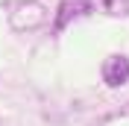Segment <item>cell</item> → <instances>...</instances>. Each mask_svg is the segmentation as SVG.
<instances>
[{
	"mask_svg": "<svg viewBox=\"0 0 129 126\" xmlns=\"http://www.w3.org/2000/svg\"><path fill=\"white\" fill-rule=\"evenodd\" d=\"M103 79L109 85H123L129 79V59L126 56H112L103 65Z\"/></svg>",
	"mask_w": 129,
	"mask_h": 126,
	"instance_id": "obj_1",
	"label": "cell"
}]
</instances>
